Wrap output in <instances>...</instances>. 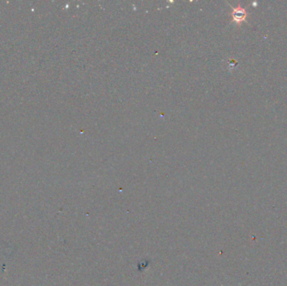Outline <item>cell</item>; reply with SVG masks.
Segmentation results:
<instances>
[{
    "label": "cell",
    "mask_w": 287,
    "mask_h": 286,
    "mask_svg": "<svg viewBox=\"0 0 287 286\" xmlns=\"http://www.w3.org/2000/svg\"><path fill=\"white\" fill-rule=\"evenodd\" d=\"M231 15L233 18V21L237 23V24H240L246 19L248 13L247 11L245 10V8H242L241 6H238V7L233 8Z\"/></svg>",
    "instance_id": "6da1fadb"
}]
</instances>
